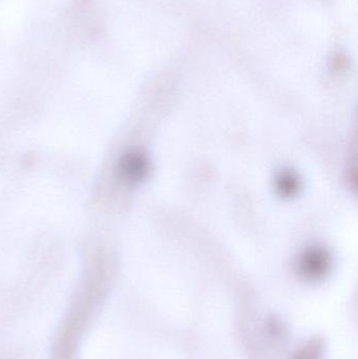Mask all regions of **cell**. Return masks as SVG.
I'll use <instances>...</instances> for the list:
<instances>
[{"instance_id": "obj_1", "label": "cell", "mask_w": 358, "mask_h": 359, "mask_svg": "<svg viewBox=\"0 0 358 359\" xmlns=\"http://www.w3.org/2000/svg\"><path fill=\"white\" fill-rule=\"evenodd\" d=\"M329 267L330 257L324 249H310L301 257V272L311 280L323 278L327 273Z\"/></svg>"}, {"instance_id": "obj_2", "label": "cell", "mask_w": 358, "mask_h": 359, "mask_svg": "<svg viewBox=\"0 0 358 359\" xmlns=\"http://www.w3.org/2000/svg\"><path fill=\"white\" fill-rule=\"evenodd\" d=\"M120 170L126 181L139 182L144 179L149 172V161L141 154H128L122 159Z\"/></svg>"}, {"instance_id": "obj_3", "label": "cell", "mask_w": 358, "mask_h": 359, "mask_svg": "<svg viewBox=\"0 0 358 359\" xmlns=\"http://www.w3.org/2000/svg\"><path fill=\"white\" fill-rule=\"evenodd\" d=\"M277 187L282 196H291L298 191L300 182L292 172H284L277 178Z\"/></svg>"}, {"instance_id": "obj_4", "label": "cell", "mask_w": 358, "mask_h": 359, "mask_svg": "<svg viewBox=\"0 0 358 359\" xmlns=\"http://www.w3.org/2000/svg\"><path fill=\"white\" fill-rule=\"evenodd\" d=\"M300 359H315V350H308V351L305 352L302 356H301Z\"/></svg>"}]
</instances>
